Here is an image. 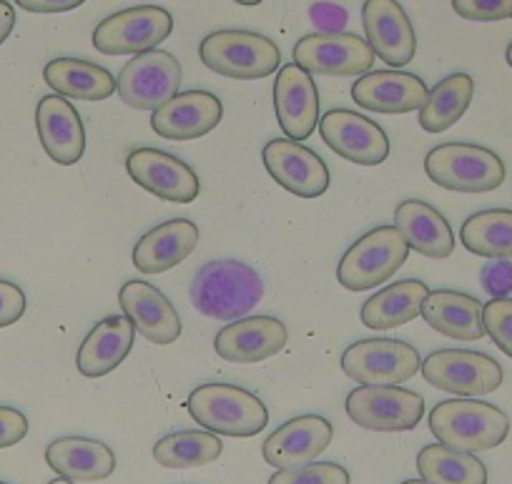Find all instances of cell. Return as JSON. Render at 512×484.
I'll use <instances>...</instances> for the list:
<instances>
[{"instance_id": "cell-1", "label": "cell", "mask_w": 512, "mask_h": 484, "mask_svg": "<svg viewBox=\"0 0 512 484\" xmlns=\"http://www.w3.org/2000/svg\"><path fill=\"white\" fill-rule=\"evenodd\" d=\"M191 304L209 319H244L264 299V281L256 269L234 259L209 261L191 281Z\"/></svg>"}, {"instance_id": "cell-2", "label": "cell", "mask_w": 512, "mask_h": 484, "mask_svg": "<svg viewBox=\"0 0 512 484\" xmlns=\"http://www.w3.org/2000/svg\"><path fill=\"white\" fill-rule=\"evenodd\" d=\"M186 409L196 424L219 437H256L269 424L267 404L236 384H201L189 394Z\"/></svg>"}, {"instance_id": "cell-3", "label": "cell", "mask_w": 512, "mask_h": 484, "mask_svg": "<svg viewBox=\"0 0 512 484\" xmlns=\"http://www.w3.org/2000/svg\"><path fill=\"white\" fill-rule=\"evenodd\" d=\"M430 429L445 447L475 454L500 447L510 434V419L480 399H447L430 412Z\"/></svg>"}, {"instance_id": "cell-4", "label": "cell", "mask_w": 512, "mask_h": 484, "mask_svg": "<svg viewBox=\"0 0 512 484\" xmlns=\"http://www.w3.org/2000/svg\"><path fill=\"white\" fill-rule=\"evenodd\" d=\"M430 181L455 194H490L505 184V164L495 151L475 143H442L425 158Z\"/></svg>"}, {"instance_id": "cell-5", "label": "cell", "mask_w": 512, "mask_h": 484, "mask_svg": "<svg viewBox=\"0 0 512 484\" xmlns=\"http://www.w3.org/2000/svg\"><path fill=\"white\" fill-rule=\"evenodd\" d=\"M201 63L234 81H259L282 68V51L267 36L251 31H216L201 41Z\"/></svg>"}, {"instance_id": "cell-6", "label": "cell", "mask_w": 512, "mask_h": 484, "mask_svg": "<svg viewBox=\"0 0 512 484\" xmlns=\"http://www.w3.org/2000/svg\"><path fill=\"white\" fill-rule=\"evenodd\" d=\"M410 246L395 226H377L354 241L337 266V281L349 291L377 289L405 266Z\"/></svg>"}, {"instance_id": "cell-7", "label": "cell", "mask_w": 512, "mask_h": 484, "mask_svg": "<svg viewBox=\"0 0 512 484\" xmlns=\"http://www.w3.org/2000/svg\"><path fill=\"white\" fill-rule=\"evenodd\" d=\"M420 367V352L400 339H362L342 354V372L362 387H400Z\"/></svg>"}, {"instance_id": "cell-8", "label": "cell", "mask_w": 512, "mask_h": 484, "mask_svg": "<svg viewBox=\"0 0 512 484\" xmlns=\"http://www.w3.org/2000/svg\"><path fill=\"white\" fill-rule=\"evenodd\" d=\"M174 31V16L159 6H136L118 11L93 31V46L103 56H141L156 51Z\"/></svg>"}, {"instance_id": "cell-9", "label": "cell", "mask_w": 512, "mask_h": 484, "mask_svg": "<svg viewBox=\"0 0 512 484\" xmlns=\"http://www.w3.org/2000/svg\"><path fill=\"white\" fill-rule=\"evenodd\" d=\"M427 384L460 399L485 397L502 387V367L492 357L467 349L432 352L420 367Z\"/></svg>"}, {"instance_id": "cell-10", "label": "cell", "mask_w": 512, "mask_h": 484, "mask_svg": "<svg viewBox=\"0 0 512 484\" xmlns=\"http://www.w3.org/2000/svg\"><path fill=\"white\" fill-rule=\"evenodd\" d=\"M344 407L369 432H410L425 417V399L402 387H357Z\"/></svg>"}, {"instance_id": "cell-11", "label": "cell", "mask_w": 512, "mask_h": 484, "mask_svg": "<svg viewBox=\"0 0 512 484\" xmlns=\"http://www.w3.org/2000/svg\"><path fill=\"white\" fill-rule=\"evenodd\" d=\"M179 86V61L159 48L131 58L116 78L118 98L136 111H156L179 93Z\"/></svg>"}, {"instance_id": "cell-12", "label": "cell", "mask_w": 512, "mask_h": 484, "mask_svg": "<svg viewBox=\"0 0 512 484\" xmlns=\"http://www.w3.org/2000/svg\"><path fill=\"white\" fill-rule=\"evenodd\" d=\"M294 63L309 76L349 78L372 71L374 53L364 38L354 33H312L294 46Z\"/></svg>"}, {"instance_id": "cell-13", "label": "cell", "mask_w": 512, "mask_h": 484, "mask_svg": "<svg viewBox=\"0 0 512 484\" xmlns=\"http://www.w3.org/2000/svg\"><path fill=\"white\" fill-rule=\"evenodd\" d=\"M128 176L156 199L171 204H191L199 196L201 184L196 171L174 153L159 148H136L126 158Z\"/></svg>"}, {"instance_id": "cell-14", "label": "cell", "mask_w": 512, "mask_h": 484, "mask_svg": "<svg viewBox=\"0 0 512 484\" xmlns=\"http://www.w3.org/2000/svg\"><path fill=\"white\" fill-rule=\"evenodd\" d=\"M319 133L337 156L357 166H379L390 156V138L367 116L334 108L319 118Z\"/></svg>"}, {"instance_id": "cell-15", "label": "cell", "mask_w": 512, "mask_h": 484, "mask_svg": "<svg viewBox=\"0 0 512 484\" xmlns=\"http://www.w3.org/2000/svg\"><path fill=\"white\" fill-rule=\"evenodd\" d=\"M269 176L299 199H317L329 189V169L312 148L289 138H274L262 151Z\"/></svg>"}, {"instance_id": "cell-16", "label": "cell", "mask_w": 512, "mask_h": 484, "mask_svg": "<svg viewBox=\"0 0 512 484\" xmlns=\"http://www.w3.org/2000/svg\"><path fill=\"white\" fill-rule=\"evenodd\" d=\"M362 23L374 56L382 58L395 71L412 63L417 53V36L405 8L397 0H364Z\"/></svg>"}, {"instance_id": "cell-17", "label": "cell", "mask_w": 512, "mask_h": 484, "mask_svg": "<svg viewBox=\"0 0 512 484\" xmlns=\"http://www.w3.org/2000/svg\"><path fill=\"white\" fill-rule=\"evenodd\" d=\"M274 111L279 128L289 141L302 143L317 131L319 123V91L314 78L297 63L279 68L274 83Z\"/></svg>"}, {"instance_id": "cell-18", "label": "cell", "mask_w": 512, "mask_h": 484, "mask_svg": "<svg viewBox=\"0 0 512 484\" xmlns=\"http://www.w3.org/2000/svg\"><path fill=\"white\" fill-rule=\"evenodd\" d=\"M287 339V327L277 316H244L216 334L214 349L224 362L256 364L277 357L287 347Z\"/></svg>"}, {"instance_id": "cell-19", "label": "cell", "mask_w": 512, "mask_h": 484, "mask_svg": "<svg viewBox=\"0 0 512 484\" xmlns=\"http://www.w3.org/2000/svg\"><path fill=\"white\" fill-rule=\"evenodd\" d=\"M123 316L134 324L136 332L151 344H174L181 337V316L176 306L149 281H126L118 291Z\"/></svg>"}, {"instance_id": "cell-20", "label": "cell", "mask_w": 512, "mask_h": 484, "mask_svg": "<svg viewBox=\"0 0 512 484\" xmlns=\"http://www.w3.org/2000/svg\"><path fill=\"white\" fill-rule=\"evenodd\" d=\"M332 437L334 427L329 419L319 414H302L274 429L264 442L262 454L267 464L277 469L302 467L314 462L332 444Z\"/></svg>"}, {"instance_id": "cell-21", "label": "cell", "mask_w": 512, "mask_h": 484, "mask_svg": "<svg viewBox=\"0 0 512 484\" xmlns=\"http://www.w3.org/2000/svg\"><path fill=\"white\" fill-rule=\"evenodd\" d=\"M224 118L219 96L209 91L176 93L151 116V128L169 141H194L214 131Z\"/></svg>"}, {"instance_id": "cell-22", "label": "cell", "mask_w": 512, "mask_h": 484, "mask_svg": "<svg viewBox=\"0 0 512 484\" xmlns=\"http://www.w3.org/2000/svg\"><path fill=\"white\" fill-rule=\"evenodd\" d=\"M427 93L425 81L407 71H369L352 86V98L359 108L387 116L420 111Z\"/></svg>"}, {"instance_id": "cell-23", "label": "cell", "mask_w": 512, "mask_h": 484, "mask_svg": "<svg viewBox=\"0 0 512 484\" xmlns=\"http://www.w3.org/2000/svg\"><path fill=\"white\" fill-rule=\"evenodd\" d=\"M36 128L43 151L56 164L73 166L86 153V128H83L81 113L63 96L53 93L38 101Z\"/></svg>"}, {"instance_id": "cell-24", "label": "cell", "mask_w": 512, "mask_h": 484, "mask_svg": "<svg viewBox=\"0 0 512 484\" xmlns=\"http://www.w3.org/2000/svg\"><path fill=\"white\" fill-rule=\"evenodd\" d=\"M199 246V226L189 219H171L146 231L134 246V266L146 276L164 274L189 259Z\"/></svg>"}, {"instance_id": "cell-25", "label": "cell", "mask_w": 512, "mask_h": 484, "mask_svg": "<svg viewBox=\"0 0 512 484\" xmlns=\"http://www.w3.org/2000/svg\"><path fill=\"white\" fill-rule=\"evenodd\" d=\"M136 329L126 316H106L88 332L76 354L78 372L86 379H98L121 367L134 349Z\"/></svg>"}, {"instance_id": "cell-26", "label": "cell", "mask_w": 512, "mask_h": 484, "mask_svg": "<svg viewBox=\"0 0 512 484\" xmlns=\"http://www.w3.org/2000/svg\"><path fill=\"white\" fill-rule=\"evenodd\" d=\"M46 462L58 477L68 482H101L116 472V454L108 444L88 437L53 439L46 449Z\"/></svg>"}, {"instance_id": "cell-27", "label": "cell", "mask_w": 512, "mask_h": 484, "mask_svg": "<svg viewBox=\"0 0 512 484\" xmlns=\"http://www.w3.org/2000/svg\"><path fill=\"white\" fill-rule=\"evenodd\" d=\"M395 229L407 241L410 251L427 259H447L455 251V234L445 216L425 201L407 199L395 211Z\"/></svg>"}, {"instance_id": "cell-28", "label": "cell", "mask_w": 512, "mask_h": 484, "mask_svg": "<svg viewBox=\"0 0 512 484\" xmlns=\"http://www.w3.org/2000/svg\"><path fill=\"white\" fill-rule=\"evenodd\" d=\"M422 319L442 337L457 342H477L485 337L482 327V304L470 294L450 289L430 291L420 311Z\"/></svg>"}, {"instance_id": "cell-29", "label": "cell", "mask_w": 512, "mask_h": 484, "mask_svg": "<svg viewBox=\"0 0 512 484\" xmlns=\"http://www.w3.org/2000/svg\"><path fill=\"white\" fill-rule=\"evenodd\" d=\"M427 294H430V289H427L425 281H397V284L377 291L364 301L362 311H359L362 324L374 332H390V329L405 327L420 316Z\"/></svg>"}, {"instance_id": "cell-30", "label": "cell", "mask_w": 512, "mask_h": 484, "mask_svg": "<svg viewBox=\"0 0 512 484\" xmlns=\"http://www.w3.org/2000/svg\"><path fill=\"white\" fill-rule=\"evenodd\" d=\"M43 78L56 96L76 101H106L116 93V78L111 71L81 58H53L43 68Z\"/></svg>"}, {"instance_id": "cell-31", "label": "cell", "mask_w": 512, "mask_h": 484, "mask_svg": "<svg viewBox=\"0 0 512 484\" xmlns=\"http://www.w3.org/2000/svg\"><path fill=\"white\" fill-rule=\"evenodd\" d=\"M475 96V81L467 73H452L442 78L420 108V126L427 133H442L455 126L470 108Z\"/></svg>"}, {"instance_id": "cell-32", "label": "cell", "mask_w": 512, "mask_h": 484, "mask_svg": "<svg viewBox=\"0 0 512 484\" xmlns=\"http://www.w3.org/2000/svg\"><path fill=\"white\" fill-rule=\"evenodd\" d=\"M417 472L427 484H487V467L470 452L427 444L417 454Z\"/></svg>"}, {"instance_id": "cell-33", "label": "cell", "mask_w": 512, "mask_h": 484, "mask_svg": "<svg viewBox=\"0 0 512 484\" xmlns=\"http://www.w3.org/2000/svg\"><path fill=\"white\" fill-rule=\"evenodd\" d=\"M460 241L470 254L490 261L512 259V211L490 209L470 216L460 229Z\"/></svg>"}, {"instance_id": "cell-34", "label": "cell", "mask_w": 512, "mask_h": 484, "mask_svg": "<svg viewBox=\"0 0 512 484\" xmlns=\"http://www.w3.org/2000/svg\"><path fill=\"white\" fill-rule=\"evenodd\" d=\"M224 452L219 434L206 429L171 432L154 444V459L166 469H194L216 462Z\"/></svg>"}, {"instance_id": "cell-35", "label": "cell", "mask_w": 512, "mask_h": 484, "mask_svg": "<svg viewBox=\"0 0 512 484\" xmlns=\"http://www.w3.org/2000/svg\"><path fill=\"white\" fill-rule=\"evenodd\" d=\"M269 484H349V472L334 462H309L302 467L279 469Z\"/></svg>"}, {"instance_id": "cell-36", "label": "cell", "mask_w": 512, "mask_h": 484, "mask_svg": "<svg viewBox=\"0 0 512 484\" xmlns=\"http://www.w3.org/2000/svg\"><path fill=\"white\" fill-rule=\"evenodd\" d=\"M482 327L485 334L512 359V299L500 296L482 306Z\"/></svg>"}, {"instance_id": "cell-37", "label": "cell", "mask_w": 512, "mask_h": 484, "mask_svg": "<svg viewBox=\"0 0 512 484\" xmlns=\"http://www.w3.org/2000/svg\"><path fill=\"white\" fill-rule=\"evenodd\" d=\"M460 18L475 23H497L512 18V0H452Z\"/></svg>"}, {"instance_id": "cell-38", "label": "cell", "mask_w": 512, "mask_h": 484, "mask_svg": "<svg viewBox=\"0 0 512 484\" xmlns=\"http://www.w3.org/2000/svg\"><path fill=\"white\" fill-rule=\"evenodd\" d=\"M26 314V294L13 281L0 279V329L16 324Z\"/></svg>"}, {"instance_id": "cell-39", "label": "cell", "mask_w": 512, "mask_h": 484, "mask_svg": "<svg viewBox=\"0 0 512 484\" xmlns=\"http://www.w3.org/2000/svg\"><path fill=\"white\" fill-rule=\"evenodd\" d=\"M28 434V417L16 407H0V449L16 447Z\"/></svg>"}, {"instance_id": "cell-40", "label": "cell", "mask_w": 512, "mask_h": 484, "mask_svg": "<svg viewBox=\"0 0 512 484\" xmlns=\"http://www.w3.org/2000/svg\"><path fill=\"white\" fill-rule=\"evenodd\" d=\"M482 286L495 299L512 294V264L510 261H490L482 269Z\"/></svg>"}, {"instance_id": "cell-41", "label": "cell", "mask_w": 512, "mask_h": 484, "mask_svg": "<svg viewBox=\"0 0 512 484\" xmlns=\"http://www.w3.org/2000/svg\"><path fill=\"white\" fill-rule=\"evenodd\" d=\"M18 6L28 13H66L76 11L78 6H83L86 0H16Z\"/></svg>"}, {"instance_id": "cell-42", "label": "cell", "mask_w": 512, "mask_h": 484, "mask_svg": "<svg viewBox=\"0 0 512 484\" xmlns=\"http://www.w3.org/2000/svg\"><path fill=\"white\" fill-rule=\"evenodd\" d=\"M314 21H319L322 26H327V33H337V28L344 23V11L334 6H317L314 8Z\"/></svg>"}, {"instance_id": "cell-43", "label": "cell", "mask_w": 512, "mask_h": 484, "mask_svg": "<svg viewBox=\"0 0 512 484\" xmlns=\"http://www.w3.org/2000/svg\"><path fill=\"white\" fill-rule=\"evenodd\" d=\"M13 28H16V11H13L11 3L0 0V46L6 43V38L13 33Z\"/></svg>"}, {"instance_id": "cell-44", "label": "cell", "mask_w": 512, "mask_h": 484, "mask_svg": "<svg viewBox=\"0 0 512 484\" xmlns=\"http://www.w3.org/2000/svg\"><path fill=\"white\" fill-rule=\"evenodd\" d=\"M234 3H239V6H259L262 0H234Z\"/></svg>"}, {"instance_id": "cell-45", "label": "cell", "mask_w": 512, "mask_h": 484, "mask_svg": "<svg viewBox=\"0 0 512 484\" xmlns=\"http://www.w3.org/2000/svg\"><path fill=\"white\" fill-rule=\"evenodd\" d=\"M505 58H507V66L512 68V43H510V46H507V53H505Z\"/></svg>"}, {"instance_id": "cell-46", "label": "cell", "mask_w": 512, "mask_h": 484, "mask_svg": "<svg viewBox=\"0 0 512 484\" xmlns=\"http://www.w3.org/2000/svg\"><path fill=\"white\" fill-rule=\"evenodd\" d=\"M48 484H73V482H68V479L58 477V479H53V482H48Z\"/></svg>"}, {"instance_id": "cell-47", "label": "cell", "mask_w": 512, "mask_h": 484, "mask_svg": "<svg viewBox=\"0 0 512 484\" xmlns=\"http://www.w3.org/2000/svg\"><path fill=\"white\" fill-rule=\"evenodd\" d=\"M402 484H427L425 479H407V482H402Z\"/></svg>"}, {"instance_id": "cell-48", "label": "cell", "mask_w": 512, "mask_h": 484, "mask_svg": "<svg viewBox=\"0 0 512 484\" xmlns=\"http://www.w3.org/2000/svg\"><path fill=\"white\" fill-rule=\"evenodd\" d=\"M0 484H8V482H0Z\"/></svg>"}]
</instances>
